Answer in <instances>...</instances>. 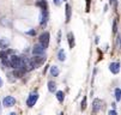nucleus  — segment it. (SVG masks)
Here are the masks:
<instances>
[{
	"mask_svg": "<svg viewBox=\"0 0 121 115\" xmlns=\"http://www.w3.org/2000/svg\"><path fill=\"white\" fill-rule=\"evenodd\" d=\"M102 106H103V102L101 100H98V98L94 100V102H92V111L94 113H98L102 109Z\"/></svg>",
	"mask_w": 121,
	"mask_h": 115,
	"instance_id": "6",
	"label": "nucleus"
},
{
	"mask_svg": "<svg viewBox=\"0 0 121 115\" xmlns=\"http://www.w3.org/2000/svg\"><path fill=\"white\" fill-rule=\"evenodd\" d=\"M10 65L12 68H23V58H19V56H11L10 58Z\"/></svg>",
	"mask_w": 121,
	"mask_h": 115,
	"instance_id": "1",
	"label": "nucleus"
},
{
	"mask_svg": "<svg viewBox=\"0 0 121 115\" xmlns=\"http://www.w3.org/2000/svg\"><path fill=\"white\" fill-rule=\"evenodd\" d=\"M24 73H25V71L23 68H14V71H13V76L16 78H22L24 76Z\"/></svg>",
	"mask_w": 121,
	"mask_h": 115,
	"instance_id": "10",
	"label": "nucleus"
},
{
	"mask_svg": "<svg viewBox=\"0 0 121 115\" xmlns=\"http://www.w3.org/2000/svg\"><path fill=\"white\" fill-rule=\"evenodd\" d=\"M48 90H49L50 92H54V91H56V84L54 83L53 80L48 81Z\"/></svg>",
	"mask_w": 121,
	"mask_h": 115,
	"instance_id": "14",
	"label": "nucleus"
},
{
	"mask_svg": "<svg viewBox=\"0 0 121 115\" xmlns=\"http://www.w3.org/2000/svg\"><path fill=\"white\" fill-rule=\"evenodd\" d=\"M66 22H70V19H71V13H72V10H71V6L70 5H66Z\"/></svg>",
	"mask_w": 121,
	"mask_h": 115,
	"instance_id": "12",
	"label": "nucleus"
},
{
	"mask_svg": "<svg viewBox=\"0 0 121 115\" xmlns=\"http://www.w3.org/2000/svg\"><path fill=\"white\" fill-rule=\"evenodd\" d=\"M67 38H68V44H70V48H73L74 47V35L72 34V32H68Z\"/></svg>",
	"mask_w": 121,
	"mask_h": 115,
	"instance_id": "11",
	"label": "nucleus"
},
{
	"mask_svg": "<svg viewBox=\"0 0 121 115\" xmlns=\"http://www.w3.org/2000/svg\"><path fill=\"white\" fill-rule=\"evenodd\" d=\"M109 4L110 5H116V0H109Z\"/></svg>",
	"mask_w": 121,
	"mask_h": 115,
	"instance_id": "27",
	"label": "nucleus"
},
{
	"mask_svg": "<svg viewBox=\"0 0 121 115\" xmlns=\"http://www.w3.org/2000/svg\"><path fill=\"white\" fill-rule=\"evenodd\" d=\"M108 115H117V113H116L115 110H109V113H108Z\"/></svg>",
	"mask_w": 121,
	"mask_h": 115,
	"instance_id": "25",
	"label": "nucleus"
},
{
	"mask_svg": "<svg viewBox=\"0 0 121 115\" xmlns=\"http://www.w3.org/2000/svg\"><path fill=\"white\" fill-rule=\"evenodd\" d=\"M37 100H39V95L37 94H31L28 97V100H26L28 107H34V106H35V103L37 102Z\"/></svg>",
	"mask_w": 121,
	"mask_h": 115,
	"instance_id": "3",
	"label": "nucleus"
},
{
	"mask_svg": "<svg viewBox=\"0 0 121 115\" xmlns=\"http://www.w3.org/2000/svg\"><path fill=\"white\" fill-rule=\"evenodd\" d=\"M3 86V80H1V78H0V88Z\"/></svg>",
	"mask_w": 121,
	"mask_h": 115,
	"instance_id": "28",
	"label": "nucleus"
},
{
	"mask_svg": "<svg viewBox=\"0 0 121 115\" xmlns=\"http://www.w3.org/2000/svg\"><path fill=\"white\" fill-rule=\"evenodd\" d=\"M58 58H59L60 61H64V60L66 59V54H65V52H64V49H60V51H59V53H58Z\"/></svg>",
	"mask_w": 121,
	"mask_h": 115,
	"instance_id": "16",
	"label": "nucleus"
},
{
	"mask_svg": "<svg viewBox=\"0 0 121 115\" xmlns=\"http://www.w3.org/2000/svg\"><path fill=\"white\" fill-rule=\"evenodd\" d=\"M39 41H40V44L46 49V48H48V46H49V32H42V34L40 35V37H39Z\"/></svg>",
	"mask_w": 121,
	"mask_h": 115,
	"instance_id": "2",
	"label": "nucleus"
},
{
	"mask_svg": "<svg viewBox=\"0 0 121 115\" xmlns=\"http://www.w3.org/2000/svg\"><path fill=\"white\" fill-rule=\"evenodd\" d=\"M37 6H40L42 10H48V5L46 3V0H40V1H37Z\"/></svg>",
	"mask_w": 121,
	"mask_h": 115,
	"instance_id": "15",
	"label": "nucleus"
},
{
	"mask_svg": "<svg viewBox=\"0 0 121 115\" xmlns=\"http://www.w3.org/2000/svg\"><path fill=\"white\" fill-rule=\"evenodd\" d=\"M56 98H58V101H59V102H62V101H64V98H65L64 92H62V91H58V92H56Z\"/></svg>",
	"mask_w": 121,
	"mask_h": 115,
	"instance_id": "17",
	"label": "nucleus"
},
{
	"mask_svg": "<svg viewBox=\"0 0 121 115\" xmlns=\"http://www.w3.org/2000/svg\"><path fill=\"white\" fill-rule=\"evenodd\" d=\"M26 34H28V35H31V36H34V35H36V30H34V29H32V30L28 31Z\"/></svg>",
	"mask_w": 121,
	"mask_h": 115,
	"instance_id": "23",
	"label": "nucleus"
},
{
	"mask_svg": "<svg viewBox=\"0 0 121 115\" xmlns=\"http://www.w3.org/2000/svg\"><path fill=\"white\" fill-rule=\"evenodd\" d=\"M10 115H17V114H16V113H11Z\"/></svg>",
	"mask_w": 121,
	"mask_h": 115,
	"instance_id": "29",
	"label": "nucleus"
},
{
	"mask_svg": "<svg viewBox=\"0 0 121 115\" xmlns=\"http://www.w3.org/2000/svg\"><path fill=\"white\" fill-rule=\"evenodd\" d=\"M43 53H44V48L40 43L34 46V48H32V54L34 55H43Z\"/></svg>",
	"mask_w": 121,
	"mask_h": 115,
	"instance_id": "7",
	"label": "nucleus"
},
{
	"mask_svg": "<svg viewBox=\"0 0 121 115\" xmlns=\"http://www.w3.org/2000/svg\"><path fill=\"white\" fill-rule=\"evenodd\" d=\"M53 1H54V4H55L56 6H59V5L61 4V0H53Z\"/></svg>",
	"mask_w": 121,
	"mask_h": 115,
	"instance_id": "26",
	"label": "nucleus"
},
{
	"mask_svg": "<svg viewBox=\"0 0 121 115\" xmlns=\"http://www.w3.org/2000/svg\"><path fill=\"white\" fill-rule=\"evenodd\" d=\"M59 73H60V70H59L58 66H52L50 67V74L53 76V77H58Z\"/></svg>",
	"mask_w": 121,
	"mask_h": 115,
	"instance_id": "13",
	"label": "nucleus"
},
{
	"mask_svg": "<svg viewBox=\"0 0 121 115\" xmlns=\"http://www.w3.org/2000/svg\"><path fill=\"white\" fill-rule=\"evenodd\" d=\"M113 31L114 32L117 31V21H114V23H113Z\"/></svg>",
	"mask_w": 121,
	"mask_h": 115,
	"instance_id": "22",
	"label": "nucleus"
},
{
	"mask_svg": "<svg viewBox=\"0 0 121 115\" xmlns=\"http://www.w3.org/2000/svg\"><path fill=\"white\" fill-rule=\"evenodd\" d=\"M115 98H116V101H120L121 100V90L119 88L115 89Z\"/></svg>",
	"mask_w": 121,
	"mask_h": 115,
	"instance_id": "18",
	"label": "nucleus"
},
{
	"mask_svg": "<svg viewBox=\"0 0 121 115\" xmlns=\"http://www.w3.org/2000/svg\"><path fill=\"white\" fill-rule=\"evenodd\" d=\"M90 3H91V0H86V11H89L90 9Z\"/></svg>",
	"mask_w": 121,
	"mask_h": 115,
	"instance_id": "24",
	"label": "nucleus"
},
{
	"mask_svg": "<svg viewBox=\"0 0 121 115\" xmlns=\"http://www.w3.org/2000/svg\"><path fill=\"white\" fill-rule=\"evenodd\" d=\"M7 58H9V56H7L6 51H0V59L4 60V59H7Z\"/></svg>",
	"mask_w": 121,
	"mask_h": 115,
	"instance_id": "19",
	"label": "nucleus"
},
{
	"mask_svg": "<svg viewBox=\"0 0 121 115\" xmlns=\"http://www.w3.org/2000/svg\"><path fill=\"white\" fill-rule=\"evenodd\" d=\"M64 1H66V0H64Z\"/></svg>",
	"mask_w": 121,
	"mask_h": 115,
	"instance_id": "30",
	"label": "nucleus"
},
{
	"mask_svg": "<svg viewBox=\"0 0 121 115\" xmlns=\"http://www.w3.org/2000/svg\"><path fill=\"white\" fill-rule=\"evenodd\" d=\"M80 108H82V110H85V108H86V97L83 98L82 104H80Z\"/></svg>",
	"mask_w": 121,
	"mask_h": 115,
	"instance_id": "20",
	"label": "nucleus"
},
{
	"mask_svg": "<svg viewBox=\"0 0 121 115\" xmlns=\"http://www.w3.org/2000/svg\"><path fill=\"white\" fill-rule=\"evenodd\" d=\"M30 60L32 61V64L35 65V67L37 68V66H40L41 64H43V62H44L46 58H44V56H42V55H36V56H34V58H31Z\"/></svg>",
	"mask_w": 121,
	"mask_h": 115,
	"instance_id": "4",
	"label": "nucleus"
},
{
	"mask_svg": "<svg viewBox=\"0 0 121 115\" xmlns=\"http://www.w3.org/2000/svg\"><path fill=\"white\" fill-rule=\"evenodd\" d=\"M40 19H41V21H40V24H41L42 26L47 24V21H48V12H47V10H42Z\"/></svg>",
	"mask_w": 121,
	"mask_h": 115,
	"instance_id": "8",
	"label": "nucleus"
},
{
	"mask_svg": "<svg viewBox=\"0 0 121 115\" xmlns=\"http://www.w3.org/2000/svg\"><path fill=\"white\" fill-rule=\"evenodd\" d=\"M14 103H16V98L12 96H6L3 100L4 107H12V106H14Z\"/></svg>",
	"mask_w": 121,
	"mask_h": 115,
	"instance_id": "5",
	"label": "nucleus"
},
{
	"mask_svg": "<svg viewBox=\"0 0 121 115\" xmlns=\"http://www.w3.org/2000/svg\"><path fill=\"white\" fill-rule=\"evenodd\" d=\"M109 70H110L112 73L117 74V73L120 72V65H119V62H112V64L109 65Z\"/></svg>",
	"mask_w": 121,
	"mask_h": 115,
	"instance_id": "9",
	"label": "nucleus"
},
{
	"mask_svg": "<svg viewBox=\"0 0 121 115\" xmlns=\"http://www.w3.org/2000/svg\"><path fill=\"white\" fill-rule=\"evenodd\" d=\"M0 44H1V47H3V48H5V47H7V46H9V41H7V40H3L1 42H0Z\"/></svg>",
	"mask_w": 121,
	"mask_h": 115,
	"instance_id": "21",
	"label": "nucleus"
}]
</instances>
